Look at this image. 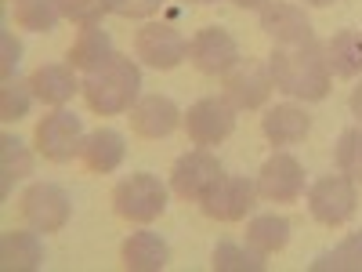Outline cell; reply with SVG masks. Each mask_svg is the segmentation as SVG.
I'll return each instance as SVG.
<instances>
[{
  "label": "cell",
  "mask_w": 362,
  "mask_h": 272,
  "mask_svg": "<svg viewBox=\"0 0 362 272\" xmlns=\"http://www.w3.org/2000/svg\"><path fill=\"white\" fill-rule=\"evenodd\" d=\"M268 69L283 95L300 102H322L329 95V84H334V73L326 66V51L315 40L286 51H272Z\"/></svg>",
  "instance_id": "obj_1"
},
{
  "label": "cell",
  "mask_w": 362,
  "mask_h": 272,
  "mask_svg": "<svg viewBox=\"0 0 362 272\" xmlns=\"http://www.w3.org/2000/svg\"><path fill=\"white\" fill-rule=\"evenodd\" d=\"M138 95H141V69L127 55H112L105 66L90 69L87 80H83L87 106L102 116H116V113L134 109Z\"/></svg>",
  "instance_id": "obj_2"
},
{
  "label": "cell",
  "mask_w": 362,
  "mask_h": 272,
  "mask_svg": "<svg viewBox=\"0 0 362 272\" xmlns=\"http://www.w3.org/2000/svg\"><path fill=\"white\" fill-rule=\"evenodd\" d=\"M112 207L124 222H134V225H148L156 222L163 210H167V186L148 174V171H138V174H127L116 181L112 189Z\"/></svg>",
  "instance_id": "obj_3"
},
{
  "label": "cell",
  "mask_w": 362,
  "mask_h": 272,
  "mask_svg": "<svg viewBox=\"0 0 362 272\" xmlns=\"http://www.w3.org/2000/svg\"><path fill=\"white\" fill-rule=\"evenodd\" d=\"M83 120L73 109L54 106L33 131V145L37 153L51 164H69L73 157H80V145H83Z\"/></svg>",
  "instance_id": "obj_4"
},
{
  "label": "cell",
  "mask_w": 362,
  "mask_h": 272,
  "mask_svg": "<svg viewBox=\"0 0 362 272\" xmlns=\"http://www.w3.org/2000/svg\"><path fill=\"white\" fill-rule=\"evenodd\" d=\"M355 207H358V189L348 174H326L308 189V210L326 229H337V225L351 222Z\"/></svg>",
  "instance_id": "obj_5"
},
{
  "label": "cell",
  "mask_w": 362,
  "mask_h": 272,
  "mask_svg": "<svg viewBox=\"0 0 362 272\" xmlns=\"http://www.w3.org/2000/svg\"><path fill=\"white\" fill-rule=\"evenodd\" d=\"M69 215H73V200L54 181H37V186H29L22 193V218L29 222V229L58 232V229H66Z\"/></svg>",
  "instance_id": "obj_6"
},
{
  "label": "cell",
  "mask_w": 362,
  "mask_h": 272,
  "mask_svg": "<svg viewBox=\"0 0 362 272\" xmlns=\"http://www.w3.org/2000/svg\"><path fill=\"white\" fill-rule=\"evenodd\" d=\"M189 40L177 33L174 22H148L138 29V40H134V55L141 58L145 66L153 69H174L189 58Z\"/></svg>",
  "instance_id": "obj_7"
},
{
  "label": "cell",
  "mask_w": 362,
  "mask_h": 272,
  "mask_svg": "<svg viewBox=\"0 0 362 272\" xmlns=\"http://www.w3.org/2000/svg\"><path fill=\"white\" fill-rule=\"evenodd\" d=\"M221 174H225V171H221V160L199 145V149H192V153L177 157V164H174V171H170V189H174L181 200L199 203V200L221 181Z\"/></svg>",
  "instance_id": "obj_8"
},
{
  "label": "cell",
  "mask_w": 362,
  "mask_h": 272,
  "mask_svg": "<svg viewBox=\"0 0 362 272\" xmlns=\"http://www.w3.org/2000/svg\"><path fill=\"white\" fill-rule=\"evenodd\" d=\"M272 69L268 62H257V58H239V62L225 73V98L232 109H261L272 95Z\"/></svg>",
  "instance_id": "obj_9"
},
{
  "label": "cell",
  "mask_w": 362,
  "mask_h": 272,
  "mask_svg": "<svg viewBox=\"0 0 362 272\" xmlns=\"http://www.w3.org/2000/svg\"><path fill=\"white\" fill-rule=\"evenodd\" d=\"M254 200H257L254 181H247L243 174H221V181L199 200V207L214 222H243L254 210Z\"/></svg>",
  "instance_id": "obj_10"
},
{
  "label": "cell",
  "mask_w": 362,
  "mask_h": 272,
  "mask_svg": "<svg viewBox=\"0 0 362 272\" xmlns=\"http://www.w3.org/2000/svg\"><path fill=\"white\" fill-rule=\"evenodd\" d=\"M181 124H185L192 145H221L235 131V109L228 106V98H199L189 106Z\"/></svg>",
  "instance_id": "obj_11"
},
{
  "label": "cell",
  "mask_w": 362,
  "mask_h": 272,
  "mask_svg": "<svg viewBox=\"0 0 362 272\" xmlns=\"http://www.w3.org/2000/svg\"><path fill=\"white\" fill-rule=\"evenodd\" d=\"M189 58H192V66H196L199 73H206V76H225L243 55H239V44H235V37L228 33V29L206 26V29H199V33L192 37Z\"/></svg>",
  "instance_id": "obj_12"
},
{
  "label": "cell",
  "mask_w": 362,
  "mask_h": 272,
  "mask_svg": "<svg viewBox=\"0 0 362 272\" xmlns=\"http://www.w3.org/2000/svg\"><path fill=\"white\" fill-rule=\"evenodd\" d=\"M305 193V167H300L290 153L268 157L261 174H257V196L268 203H293Z\"/></svg>",
  "instance_id": "obj_13"
},
{
  "label": "cell",
  "mask_w": 362,
  "mask_h": 272,
  "mask_svg": "<svg viewBox=\"0 0 362 272\" xmlns=\"http://www.w3.org/2000/svg\"><path fill=\"white\" fill-rule=\"evenodd\" d=\"M261 29L283 47H300L312 40V22L305 8L286 4V0H268L261 8Z\"/></svg>",
  "instance_id": "obj_14"
},
{
  "label": "cell",
  "mask_w": 362,
  "mask_h": 272,
  "mask_svg": "<svg viewBox=\"0 0 362 272\" xmlns=\"http://www.w3.org/2000/svg\"><path fill=\"white\" fill-rule=\"evenodd\" d=\"M181 109L167 98V95H145L138 98V106L131 109V131L138 138H148V142H156V138H167L177 124H181Z\"/></svg>",
  "instance_id": "obj_15"
},
{
  "label": "cell",
  "mask_w": 362,
  "mask_h": 272,
  "mask_svg": "<svg viewBox=\"0 0 362 272\" xmlns=\"http://www.w3.org/2000/svg\"><path fill=\"white\" fill-rule=\"evenodd\" d=\"M119 261H124L127 272H160L170 261V244L160 232H148V229L131 232L124 247H119Z\"/></svg>",
  "instance_id": "obj_16"
},
{
  "label": "cell",
  "mask_w": 362,
  "mask_h": 272,
  "mask_svg": "<svg viewBox=\"0 0 362 272\" xmlns=\"http://www.w3.org/2000/svg\"><path fill=\"white\" fill-rule=\"evenodd\" d=\"M127 157V138L112 131V128H98V131H90L80 145V160L87 171H95V174H112L119 164H124Z\"/></svg>",
  "instance_id": "obj_17"
},
{
  "label": "cell",
  "mask_w": 362,
  "mask_h": 272,
  "mask_svg": "<svg viewBox=\"0 0 362 272\" xmlns=\"http://www.w3.org/2000/svg\"><path fill=\"white\" fill-rule=\"evenodd\" d=\"M261 131H264V138L272 145H297L300 138L312 131V120H308V113L300 106L283 102V106H272L261 116Z\"/></svg>",
  "instance_id": "obj_18"
},
{
  "label": "cell",
  "mask_w": 362,
  "mask_h": 272,
  "mask_svg": "<svg viewBox=\"0 0 362 272\" xmlns=\"http://www.w3.org/2000/svg\"><path fill=\"white\" fill-rule=\"evenodd\" d=\"M0 265L8 272H33L44 265V244L37 229L33 232H22V229H11L0 236Z\"/></svg>",
  "instance_id": "obj_19"
},
{
  "label": "cell",
  "mask_w": 362,
  "mask_h": 272,
  "mask_svg": "<svg viewBox=\"0 0 362 272\" xmlns=\"http://www.w3.org/2000/svg\"><path fill=\"white\" fill-rule=\"evenodd\" d=\"M29 84H33V95H37L44 106H66L76 91H83V87L76 84L73 66H62V62L40 66L33 76H29Z\"/></svg>",
  "instance_id": "obj_20"
},
{
  "label": "cell",
  "mask_w": 362,
  "mask_h": 272,
  "mask_svg": "<svg viewBox=\"0 0 362 272\" xmlns=\"http://www.w3.org/2000/svg\"><path fill=\"white\" fill-rule=\"evenodd\" d=\"M112 55H116V51H112V40H109L105 29H102V26H83L80 37H76L73 47H69V66L90 73V69L105 66Z\"/></svg>",
  "instance_id": "obj_21"
},
{
  "label": "cell",
  "mask_w": 362,
  "mask_h": 272,
  "mask_svg": "<svg viewBox=\"0 0 362 272\" xmlns=\"http://www.w3.org/2000/svg\"><path fill=\"white\" fill-rule=\"evenodd\" d=\"M326 66L334 76L341 80H355L362 73V37L351 33V29H344V33H334L326 40Z\"/></svg>",
  "instance_id": "obj_22"
},
{
  "label": "cell",
  "mask_w": 362,
  "mask_h": 272,
  "mask_svg": "<svg viewBox=\"0 0 362 272\" xmlns=\"http://www.w3.org/2000/svg\"><path fill=\"white\" fill-rule=\"evenodd\" d=\"M25 174H33V153L25 149L22 138L4 135L0 138V196H8L11 186Z\"/></svg>",
  "instance_id": "obj_23"
},
{
  "label": "cell",
  "mask_w": 362,
  "mask_h": 272,
  "mask_svg": "<svg viewBox=\"0 0 362 272\" xmlns=\"http://www.w3.org/2000/svg\"><path fill=\"white\" fill-rule=\"evenodd\" d=\"M247 244L257 251V254H276L290 244V222L283 215H257L250 225H247Z\"/></svg>",
  "instance_id": "obj_24"
},
{
  "label": "cell",
  "mask_w": 362,
  "mask_h": 272,
  "mask_svg": "<svg viewBox=\"0 0 362 272\" xmlns=\"http://www.w3.org/2000/svg\"><path fill=\"white\" fill-rule=\"evenodd\" d=\"M62 15V0H15V22L29 33H51Z\"/></svg>",
  "instance_id": "obj_25"
},
{
  "label": "cell",
  "mask_w": 362,
  "mask_h": 272,
  "mask_svg": "<svg viewBox=\"0 0 362 272\" xmlns=\"http://www.w3.org/2000/svg\"><path fill=\"white\" fill-rule=\"evenodd\" d=\"M214 272H264V254H257L250 244L239 247L232 244V239H221V244L214 247Z\"/></svg>",
  "instance_id": "obj_26"
},
{
  "label": "cell",
  "mask_w": 362,
  "mask_h": 272,
  "mask_svg": "<svg viewBox=\"0 0 362 272\" xmlns=\"http://www.w3.org/2000/svg\"><path fill=\"white\" fill-rule=\"evenodd\" d=\"M315 272H362V232H351L334 251H326L312 261Z\"/></svg>",
  "instance_id": "obj_27"
},
{
  "label": "cell",
  "mask_w": 362,
  "mask_h": 272,
  "mask_svg": "<svg viewBox=\"0 0 362 272\" xmlns=\"http://www.w3.org/2000/svg\"><path fill=\"white\" fill-rule=\"evenodd\" d=\"M33 84L29 80H18V76H11V80H4V87H0V120L4 124H18V120L29 113V106H33Z\"/></svg>",
  "instance_id": "obj_28"
},
{
  "label": "cell",
  "mask_w": 362,
  "mask_h": 272,
  "mask_svg": "<svg viewBox=\"0 0 362 272\" xmlns=\"http://www.w3.org/2000/svg\"><path fill=\"white\" fill-rule=\"evenodd\" d=\"M337 171L348 174L355 186L362 181V128H348L337 138Z\"/></svg>",
  "instance_id": "obj_29"
},
{
  "label": "cell",
  "mask_w": 362,
  "mask_h": 272,
  "mask_svg": "<svg viewBox=\"0 0 362 272\" xmlns=\"http://www.w3.org/2000/svg\"><path fill=\"white\" fill-rule=\"evenodd\" d=\"M105 11H112V0H62V15L80 26H98Z\"/></svg>",
  "instance_id": "obj_30"
},
{
  "label": "cell",
  "mask_w": 362,
  "mask_h": 272,
  "mask_svg": "<svg viewBox=\"0 0 362 272\" xmlns=\"http://www.w3.org/2000/svg\"><path fill=\"white\" fill-rule=\"evenodd\" d=\"M163 4L167 0H112V15H119V18H148Z\"/></svg>",
  "instance_id": "obj_31"
},
{
  "label": "cell",
  "mask_w": 362,
  "mask_h": 272,
  "mask_svg": "<svg viewBox=\"0 0 362 272\" xmlns=\"http://www.w3.org/2000/svg\"><path fill=\"white\" fill-rule=\"evenodd\" d=\"M0 55H4V58H0V73H4V80H11L18 62H22V44L11 33H0Z\"/></svg>",
  "instance_id": "obj_32"
},
{
  "label": "cell",
  "mask_w": 362,
  "mask_h": 272,
  "mask_svg": "<svg viewBox=\"0 0 362 272\" xmlns=\"http://www.w3.org/2000/svg\"><path fill=\"white\" fill-rule=\"evenodd\" d=\"M351 116L362 124V80L355 84V91H351Z\"/></svg>",
  "instance_id": "obj_33"
},
{
  "label": "cell",
  "mask_w": 362,
  "mask_h": 272,
  "mask_svg": "<svg viewBox=\"0 0 362 272\" xmlns=\"http://www.w3.org/2000/svg\"><path fill=\"white\" fill-rule=\"evenodd\" d=\"M232 4H235V8H264L268 0H232Z\"/></svg>",
  "instance_id": "obj_34"
},
{
  "label": "cell",
  "mask_w": 362,
  "mask_h": 272,
  "mask_svg": "<svg viewBox=\"0 0 362 272\" xmlns=\"http://www.w3.org/2000/svg\"><path fill=\"white\" fill-rule=\"evenodd\" d=\"M305 4H312V8H326V4H334V0H305Z\"/></svg>",
  "instance_id": "obj_35"
},
{
  "label": "cell",
  "mask_w": 362,
  "mask_h": 272,
  "mask_svg": "<svg viewBox=\"0 0 362 272\" xmlns=\"http://www.w3.org/2000/svg\"><path fill=\"white\" fill-rule=\"evenodd\" d=\"M189 4H218V0H189Z\"/></svg>",
  "instance_id": "obj_36"
}]
</instances>
